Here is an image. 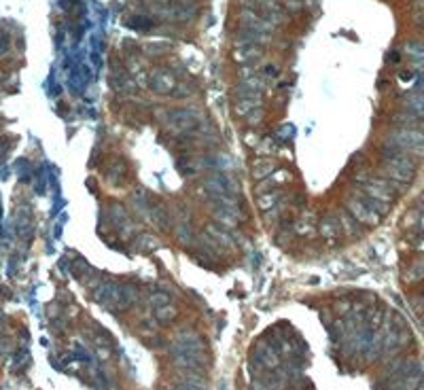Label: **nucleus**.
Here are the masks:
<instances>
[{
  "label": "nucleus",
  "instance_id": "6",
  "mask_svg": "<svg viewBox=\"0 0 424 390\" xmlns=\"http://www.w3.org/2000/svg\"><path fill=\"white\" fill-rule=\"evenodd\" d=\"M149 217L155 225H157V229H164V231L174 229V217L166 206H151Z\"/></svg>",
  "mask_w": 424,
  "mask_h": 390
},
{
  "label": "nucleus",
  "instance_id": "7",
  "mask_svg": "<svg viewBox=\"0 0 424 390\" xmlns=\"http://www.w3.org/2000/svg\"><path fill=\"white\" fill-rule=\"evenodd\" d=\"M206 234H210L212 236V240L219 244L220 248H234L236 246V240H234V236L229 234L225 227H220V225H208L206 227Z\"/></svg>",
  "mask_w": 424,
  "mask_h": 390
},
{
  "label": "nucleus",
  "instance_id": "5",
  "mask_svg": "<svg viewBox=\"0 0 424 390\" xmlns=\"http://www.w3.org/2000/svg\"><path fill=\"white\" fill-rule=\"evenodd\" d=\"M119 288H121V284L102 282L100 287L94 290V297H96L98 304H102L104 307H110V310H115V304H117V297H119Z\"/></svg>",
  "mask_w": 424,
  "mask_h": 390
},
{
  "label": "nucleus",
  "instance_id": "19",
  "mask_svg": "<svg viewBox=\"0 0 424 390\" xmlns=\"http://www.w3.org/2000/svg\"><path fill=\"white\" fill-rule=\"evenodd\" d=\"M271 183L276 185V187H282V185H287V183H291L293 180V174L287 170V168H278V170L271 174Z\"/></svg>",
  "mask_w": 424,
  "mask_h": 390
},
{
  "label": "nucleus",
  "instance_id": "8",
  "mask_svg": "<svg viewBox=\"0 0 424 390\" xmlns=\"http://www.w3.org/2000/svg\"><path fill=\"white\" fill-rule=\"evenodd\" d=\"M278 170L276 168V161H271V159H257L253 164V168H251V172H253V178H257V180H261V178H267V176H271Z\"/></svg>",
  "mask_w": 424,
  "mask_h": 390
},
{
  "label": "nucleus",
  "instance_id": "21",
  "mask_svg": "<svg viewBox=\"0 0 424 390\" xmlns=\"http://www.w3.org/2000/svg\"><path fill=\"white\" fill-rule=\"evenodd\" d=\"M244 119H246V123H248V125H257V123H261V121H263V110H261V106L253 108L251 113H248Z\"/></svg>",
  "mask_w": 424,
  "mask_h": 390
},
{
  "label": "nucleus",
  "instance_id": "9",
  "mask_svg": "<svg viewBox=\"0 0 424 390\" xmlns=\"http://www.w3.org/2000/svg\"><path fill=\"white\" fill-rule=\"evenodd\" d=\"M136 288L130 287V284H123V287L119 288V297H117V304H115V310H127V307H132V304L136 301Z\"/></svg>",
  "mask_w": 424,
  "mask_h": 390
},
{
  "label": "nucleus",
  "instance_id": "1",
  "mask_svg": "<svg viewBox=\"0 0 424 390\" xmlns=\"http://www.w3.org/2000/svg\"><path fill=\"white\" fill-rule=\"evenodd\" d=\"M202 123V113L195 108H178V110H170V121L166 127H170L172 134L183 136V134H191L195 132Z\"/></svg>",
  "mask_w": 424,
  "mask_h": 390
},
{
  "label": "nucleus",
  "instance_id": "16",
  "mask_svg": "<svg viewBox=\"0 0 424 390\" xmlns=\"http://www.w3.org/2000/svg\"><path fill=\"white\" fill-rule=\"evenodd\" d=\"M259 57V49L254 47V45H251V47H242V51L237 49L236 51V60L240 64H248V62H254Z\"/></svg>",
  "mask_w": 424,
  "mask_h": 390
},
{
  "label": "nucleus",
  "instance_id": "18",
  "mask_svg": "<svg viewBox=\"0 0 424 390\" xmlns=\"http://www.w3.org/2000/svg\"><path fill=\"white\" fill-rule=\"evenodd\" d=\"M159 246V240L155 236L151 234H142L140 237H138V248L144 250V253H151V250H155Z\"/></svg>",
  "mask_w": 424,
  "mask_h": 390
},
{
  "label": "nucleus",
  "instance_id": "15",
  "mask_svg": "<svg viewBox=\"0 0 424 390\" xmlns=\"http://www.w3.org/2000/svg\"><path fill=\"white\" fill-rule=\"evenodd\" d=\"M174 236H176V240L181 242V244H191V240H193V234H191V229H189V223H178V225H174Z\"/></svg>",
  "mask_w": 424,
  "mask_h": 390
},
{
  "label": "nucleus",
  "instance_id": "17",
  "mask_svg": "<svg viewBox=\"0 0 424 390\" xmlns=\"http://www.w3.org/2000/svg\"><path fill=\"white\" fill-rule=\"evenodd\" d=\"M259 360L263 363L265 367H270V369H274V367H278V356H276V352L271 350V348H261L259 350Z\"/></svg>",
  "mask_w": 424,
  "mask_h": 390
},
{
  "label": "nucleus",
  "instance_id": "14",
  "mask_svg": "<svg viewBox=\"0 0 424 390\" xmlns=\"http://www.w3.org/2000/svg\"><path fill=\"white\" fill-rule=\"evenodd\" d=\"M132 206H134V210L138 214H142V217H147L151 212V203L147 200V195H144V191H136V193L132 195Z\"/></svg>",
  "mask_w": 424,
  "mask_h": 390
},
{
  "label": "nucleus",
  "instance_id": "4",
  "mask_svg": "<svg viewBox=\"0 0 424 390\" xmlns=\"http://www.w3.org/2000/svg\"><path fill=\"white\" fill-rule=\"evenodd\" d=\"M174 87H176V79L168 70H155L149 77V89L155 94H172Z\"/></svg>",
  "mask_w": 424,
  "mask_h": 390
},
{
  "label": "nucleus",
  "instance_id": "20",
  "mask_svg": "<svg viewBox=\"0 0 424 390\" xmlns=\"http://www.w3.org/2000/svg\"><path fill=\"white\" fill-rule=\"evenodd\" d=\"M149 304L155 305V307L168 305V304H170V295H168V293H153V295L149 297Z\"/></svg>",
  "mask_w": 424,
  "mask_h": 390
},
{
  "label": "nucleus",
  "instance_id": "11",
  "mask_svg": "<svg viewBox=\"0 0 424 390\" xmlns=\"http://www.w3.org/2000/svg\"><path fill=\"white\" fill-rule=\"evenodd\" d=\"M176 316H178L176 307H172L170 304L161 305V307H155V320H157L159 324H170V322L176 320Z\"/></svg>",
  "mask_w": 424,
  "mask_h": 390
},
{
  "label": "nucleus",
  "instance_id": "2",
  "mask_svg": "<svg viewBox=\"0 0 424 390\" xmlns=\"http://www.w3.org/2000/svg\"><path fill=\"white\" fill-rule=\"evenodd\" d=\"M346 210L358 225H365V227H377L380 225V220H382L380 214H375L367 203L363 202L361 193H352L350 197H348L346 200Z\"/></svg>",
  "mask_w": 424,
  "mask_h": 390
},
{
  "label": "nucleus",
  "instance_id": "23",
  "mask_svg": "<svg viewBox=\"0 0 424 390\" xmlns=\"http://www.w3.org/2000/svg\"><path fill=\"white\" fill-rule=\"evenodd\" d=\"M166 390H202V388L193 386V384H187V382H183V384H176V386H170V388H166Z\"/></svg>",
  "mask_w": 424,
  "mask_h": 390
},
{
  "label": "nucleus",
  "instance_id": "12",
  "mask_svg": "<svg viewBox=\"0 0 424 390\" xmlns=\"http://www.w3.org/2000/svg\"><path fill=\"white\" fill-rule=\"evenodd\" d=\"M108 219L113 220V225L115 227H125V225H130V220H127V212H125V208L123 206H119V203H115V206H110L108 208Z\"/></svg>",
  "mask_w": 424,
  "mask_h": 390
},
{
  "label": "nucleus",
  "instance_id": "22",
  "mask_svg": "<svg viewBox=\"0 0 424 390\" xmlns=\"http://www.w3.org/2000/svg\"><path fill=\"white\" fill-rule=\"evenodd\" d=\"M244 140L248 142V147H257V144L261 142L259 140V134H254V132H248L246 136H244Z\"/></svg>",
  "mask_w": 424,
  "mask_h": 390
},
{
  "label": "nucleus",
  "instance_id": "13",
  "mask_svg": "<svg viewBox=\"0 0 424 390\" xmlns=\"http://www.w3.org/2000/svg\"><path fill=\"white\" fill-rule=\"evenodd\" d=\"M318 229H321V236L327 237V240H335V237L339 236V225H338V220H335L333 217L324 219Z\"/></svg>",
  "mask_w": 424,
  "mask_h": 390
},
{
  "label": "nucleus",
  "instance_id": "3",
  "mask_svg": "<svg viewBox=\"0 0 424 390\" xmlns=\"http://www.w3.org/2000/svg\"><path fill=\"white\" fill-rule=\"evenodd\" d=\"M212 219L217 220L220 227L225 229H234V227L240 223V212H237V206L231 202H214L212 203Z\"/></svg>",
  "mask_w": 424,
  "mask_h": 390
},
{
  "label": "nucleus",
  "instance_id": "10",
  "mask_svg": "<svg viewBox=\"0 0 424 390\" xmlns=\"http://www.w3.org/2000/svg\"><path fill=\"white\" fill-rule=\"evenodd\" d=\"M282 200V193H276V191H270V193H261L257 195V206L259 210L270 212L271 208H276V203Z\"/></svg>",
  "mask_w": 424,
  "mask_h": 390
}]
</instances>
